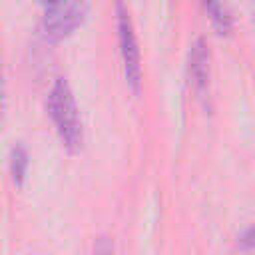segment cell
Segmentation results:
<instances>
[{"label":"cell","mask_w":255,"mask_h":255,"mask_svg":"<svg viewBox=\"0 0 255 255\" xmlns=\"http://www.w3.org/2000/svg\"><path fill=\"white\" fill-rule=\"evenodd\" d=\"M46 110L52 118V124L56 128L62 145L70 153H76L82 147V139H84L82 118L78 112L74 92L64 78H56V82L52 84L46 98Z\"/></svg>","instance_id":"cell-1"},{"label":"cell","mask_w":255,"mask_h":255,"mask_svg":"<svg viewBox=\"0 0 255 255\" xmlns=\"http://www.w3.org/2000/svg\"><path fill=\"white\" fill-rule=\"evenodd\" d=\"M90 10L88 0H62L52 8H46L42 20V36L48 42H62L72 36L86 20Z\"/></svg>","instance_id":"cell-2"},{"label":"cell","mask_w":255,"mask_h":255,"mask_svg":"<svg viewBox=\"0 0 255 255\" xmlns=\"http://www.w3.org/2000/svg\"><path fill=\"white\" fill-rule=\"evenodd\" d=\"M116 16H118V42H120V54H122V62H124L126 82L133 94H139L141 52H139V44H137V36H135L129 12L122 0H118V4H116Z\"/></svg>","instance_id":"cell-3"},{"label":"cell","mask_w":255,"mask_h":255,"mask_svg":"<svg viewBox=\"0 0 255 255\" xmlns=\"http://www.w3.org/2000/svg\"><path fill=\"white\" fill-rule=\"evenodd\" d=\"M187 76H189V82H191L193 90L199 96H205V90H207V84H209V52H207V46L201 38L189 50Z\"/></svg>","instance_id":"cell-4"},{"label":"cell","mask_w":255,"mask_h":255,"mask_svg":"<svg viewBox=\"0 0 255 255\" xmlns=\"http://www.w3.org/2000/svg\"><path fill=\"white\" fill-rule=\"evenodd\" d=\"M28 165H30V153L26 149V145L18 143L10 149V157H8V169L12 175V181L16 185H22L28 173Z\"/></svg>","instance_id":"cell-5"},{"label":"cell","mask_w":255,"mask_h":255,"mask_svg":"<svg viewBox=\"0 0 255 255\" xmlns=\"http://www.w3.org/2000/svg\"><path fill=\"white\" fill-rule=\"evenodd\" d=\"M203 6L209 14L213 28L219 34H229L231 32V16H229L223 0H203Z\"/></svg>","instance_id":"cell-6"},{"label":"cell","mask_w":255,"mask_h":255,"mask_svg":"<svg viewBox=\"0 0 255 255\" xmlns=\"http://www.w3.org/2000/svg\"><path fill=\"white\" fill-rule=\"evenodd\" d=\"M4 108H6V88H4V72H2V62H0V124L4 118Z\"/></svg>","instance_id":"cell-7"},{"label":"cell","mask_w":255,"mask_h":255,"mask_svg":"<svg viewBox=\"0 0 255 255\" xmlns=\"http://www.w3.org/2000/svg\"><path fill=\"white\" fill-rule=\"evenodd\" d=\"M241 245L243 247H255V225H251L243 235H241Z\"/></svg>","instance_id":"cell-8"},{"label":"cell","mask_w":255,"mask_h":255,"mask_svg":"<svg viewBox=\"0 0 255 255\" xmlns=\"http://www.w3.org/2000/svg\"><path fill=\"white\" fill-rule=\"evenodd\" d=\"M40 2H42L44 8H52V6H56V4L62 2V0H40Z\"/></svg>","instance_id":"cell-9"}]
</instances>
